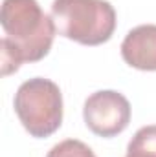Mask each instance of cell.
<instances>
[{
  "label": "cell",
  "mask_w": 156,
  "mask_h": 157,
  "mask_svg": "<svg viewBox=\"0 0 156 157\" xmlns=\"http://www.w3.org/2000/svg\"><path fill=\"white\" fill-rule=\"evenodd\" d=\"M4 37L0 40L2 75L7 77L24 62L42 60L57 33L55 22L37 0H4L0 9Z\"/></svg>",
  "instance_id": "obj_1"
},
{
  "label": "cell",
  "mask_w": 156,
  "mask_h": 157,
  "mask_svg": "<svg viewBox=\"0 0 156 157\" xmlns=\"http://www.w3.org/2000/svg\"><path fill=\"white\" fill-rule=\"evenodd\" d=\"M57 33L83 46H101L116 31V9L107 0H53Z\"/></svg>",
  "instance_id": "obj_2"
},
{
  "label": "cell",
  "mask_w": 156,
  "mask_h": 157,
  "mask_svg": "<svg viewBox=\"0 0 156 157\" xmlns=\"http://www.w3.org/2000/svg\"><path fill=\"white\" fill-rule=\"evenodd\" d=\"M13 106L31 137H50L63 124V93L50 78L33 77L22 82L15 93Z\"/></svg>",
  "instance_id": "obj_3"
},
{
  "label": "cell",
  "mask_w": 156,
  "mask_h": 157,
  "mask_svg": "<svg viewBox=\"0 0 156 157\" xmlns=\"http://www.w3.org/2000/svg\"><path fill=\"white\" fill-rule=\"evenodd\" d=\"M132 115L129 99L116 90H99L92 93L83 106L86 128L105 139L116 137L127 130Z\"/></svg>",
  "instance_id": "obj_4"
},
{
  "label": "cell",
  "mask_w": 156,
  "mask_h": 157,
  "mask_svg": "<svg viewBox=\"0 0 156 157\" xmlns=\"http://www.w3.org/2000/svg\"><path fill=\"white\" fill-rule=\"evenodd\" d=\"M123 60L140 71H156V24L132 28L121 42Z\"/></svg>",
  "instance_id": "obj_5"
},
{
  "label": "cell",
  "mask_w": 156,
  "mask_h": 157,
  "mask_svg": "<svg viewBox=\"0 0 156 157\" xmlns=\"http://www.w3.org/2000/svg\"><path fill=\"white\" fill-rule=\"evenodd\" d=\"M125 157H156V124L143 126L134 133Z\"/></svg>",
  "instance_id": "obj_6"
},
{
  "label": "cell",
  "mask_w": 156,
  "mask_h": 157,
  "mask_svg": "<svg viewBox=\"0 0 156 157\" xmlns=\"http://www.w3.org/2000/svg\"><path fill=\"white\" fill-rule=\"evenodd\" d=\"M46 157H96L92 148L79 139H64L57 143Z\"/></svg>",
  "instance_id": "obj_7"
}]
</instances>
